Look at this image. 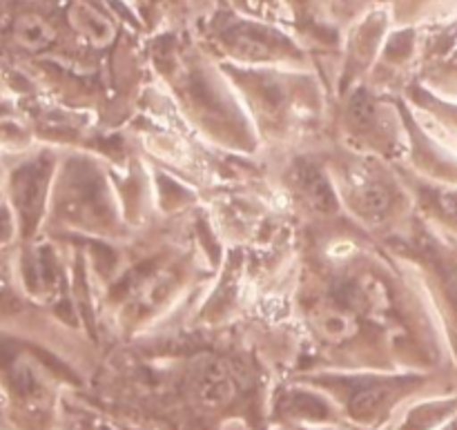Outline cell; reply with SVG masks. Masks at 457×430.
Segmentation results:
<instances>
[{"label":"cell","mask_w":457,"mask_h":430,"mask_svg":"<svg viewBox=\"0 0 457 430\" xmlns=\"http://www.w3.org/2000/svg\"><path fill=\"white\" fill-rule=\"evenodd\" d=\"M54 29L49 27L47 21L34 13H25L13 22V38L21 47L27 52H40V49L49 47L54 43Z\"/></svg>","instance_id":"3957f363"},{"label":"cell","mask_w":457,"mask_h":430,"mask_svg":"<svg viewBox=\"0 0 457 430\" xmlns=\"http://www.w3.org/2000/svg\"><path fill=\"white\" fill-rule=\"evenodd\" d=\"M235 384L232 377L226 373V368L217 364H208L196 373L195 377V393L199 397L201 404L205 406H219L226 404L232 397Z\"/></svg>","instance_id":"6da1fadb"},{"label":"cell","mask_w":457,"mask_h":430,"mask_svg":"<svg viewBox=\"0 0 457 430\" xmlns=\"http://www.w3.org/2000/svg\"><path fill=\"white\" fill-rule=\"evenodd\" d=\"M315 330L326 342L339 343L355 333V315L344 306H320L312 315Z\"/></svg>","instance_id":"7a4b0ae2"},{"label":"cell","mask_w":457,"mask_h":430,"mask_svg":"<svg viewBox=\"0 0 457 430\" xmlns=\"http://www.w3.org/2000/svg\"><path fill=\"white\" fill-rule=\"evenodd\" d=\"M297 187L303 192L308 201L317 208H330L333 205V192L324 177H320L315 168H302L297 172Z\"/></svg>","instance_id":"5b68a950"},{"label":"cell","mask_w":457,"mask_h":430,"mask_svg":"<svg viewBox=\"0 0 457 430\" xmlns=\"http://www.w3.org/2000/svg\"><path fill=\"white\" fill-rule=\"evenodd\" d=\"M71 21H74L76 29L83 31L94 45H107L114 38V27H112V22L101 12H96L94 7H87V4H76L71 9Z\"/></svg>","instance_id":"277c9868"}]
</instances>
